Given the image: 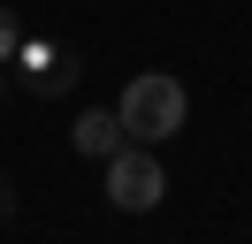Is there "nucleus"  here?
<instances>
[{
	"instance_id": "1",
	"label": "nucleus",
	"mask_w": 252,
	"mask_h": 244,
	"mask_svg": "<svg viewBox=\"0 0 252 244\" xmlns=\"http://www.w3.org/2000/svg\"><path fill=\"white\" fill-rule=\"evenodd\" d=\"M184 115H191V99H184V84L168 69H138L123 84V99H115V122H123L130 145H168L184 130Z\"/></svg>"
},
{
	"instance_id": "2",
	"label": "nucleus",
	"mask_w": 252,
	"mask_h": 244,
	"mask_svg": "<svg viewBox=\"0 0 252 244\" xmlns=\"http://www.w3.org/2000/svg\"><path fill=\"white\" fill-rule=\"evenodd\" d=\"M168 198V168H160V145H123L107 160V206L115 214H153Z\"/></svg>"
},
{
	"instance_id": "3",
	"label": "nucleus",
	"mask_w": 252,
	"mask_h": 244,
	"mask_svg": "<svg viewBox=\"0 0 252 244\" xmlns=\"http://www.w3.org/2000/svg\"><path fill=\"white\" fill-rule=\"evenodd\" d=\"M8 69H16V84L31 92V99H62V92H77L84 54L62 46V38H23L16 54H8Z\"/></svg>"
},
{
	"instance_id": "4",
	"label": "nucleus",
	"mask_w": 252,
	"mask_h": 244,
	"mask_svg": "<svg viewBox=\"0 0 252 244\" xmlns=\"http://www.w3.org/2000/svg\"><path fill=\"white\" fill-rule=\"evenodd\" d=\"M69 145H77L84 160H115V152L130 145V137H123V122H115L107 107H92V115H77V130H69Z\"/></svg>"
},
{
	"instance_id": "5",
	"label": "nucleus",
	"mask_w": 252,
	"mask_h": 244,
	"mask_svg": "<svg viewBox=\"0 0 252 244\" xmlns=\"http://www.w3.org/2000/svg\"><path fill=\"white\" fill-rule=\"evenodd\" d=\"M16 46H23V23H16L8 8H0V69H8V54H16Z\"/></svg>"
},
{
	"instance_id": "6",
	"label": "nucleus",
	"mask_w": 252,
	"mask_h": 244,
	"mask_svg": "<svg viewBox=\"0 0 252 244\" xmlns=\"http://www.w3.org/2000/svg\"><path fill=\"white\" fill-rule=\"evenodd\" d=\"M0 214H8V183H0Z\"/></svg>"
},
{
	"instance_id": "7",
	"label": "nucleus",
	"mask_w": 252,
	"mask_h": 244,
	"mask_svg": "<svg viewBox=\"0 0 252 244\" xmlns=\"http://www.w3.org/2000/svg\"><path fill=\"white\" fill-rule=\"evenodd\" d=\"M0 92H8V69H0Z\"/></svg>"
}]
</instances>
